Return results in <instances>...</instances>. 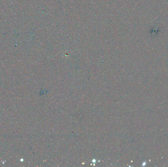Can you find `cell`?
Instances as JSON below:
<instances>
[]
</instances>
